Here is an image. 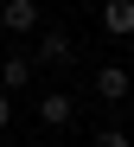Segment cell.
Returning <instances> with one entry per match:
<instances>
[{
  "label": "cell",
  "instance_id": "obj_7",
  "mask_svg": "<svg viewBox=\"0 0 134 147\" xmlns=\"http://www.w3.org/2000/svg\"><path fill=\"white\" fill-rule=\"evenodd\" d=\"M90 147H128V134H121V128H115V121H102V128H96V134H90Z\"/></svg>",
  "mask_w": 134,
  "mask_h": 147
},
{
  "label": "cell",
  "instance_id": "obj_1",
  "mask_svg": "<svg viewBox=\"0 0 134 147\" xmlns=\"http://www.w3.org/2000/svg\"><path fill=\"white\" fill-rule=\"evenodd\" d=\"M90 90L102 96V102H128V90H134V70H128V64H96Z\"/></svg>",
  "mask_w": 134,
  "mask_h": 147
},
{
  "label": "cell",
  "instance_id": "obj_9",
  "mask_svg": "<svg viewBox=\"0 0 134 147\" xmlns=\"http://www.w3.org/2000/svg\"><path fill=\"white\" fill-rule=\"evenodd\" d=\"M0 147H13V141H0Z\"/></svg>",
  "mask_w": 134,
  "mask_h": 147
},
{
  "label": "cell",
  "instance_id": "obj_6",
  "mask_svg": "<svg viewBox=\"0 0 134 147\" xmlns=\"http://www.w3.org/2000/svg\"><path fill=\"white\" fill-rule=\"evenodd\" d=\"M102 32L109 38H134V0H102Z\"/></svg>",
  "mask_w": 134,
  "mask_h": 147
},
{
  "label": "cell",
  "instance_id": "obj_2",
  "mask_svg": "<svg viewBox=\"0 0 134 147\" xmlns=\"http://www.w3.org/2000/svg\"><path fill=\"white\" fill-rule=\"evenodd\" d=\"M32 115L45 121V128H70V121H77V102H70V96H64V90H45Z\"/></svg>",
  "mask_w": 134,
  "mask_h": 147
},
{
  "label": "cell",
  "instance_id": "obj_8",
  "mask_svg": "<svg viewBox=\"0 0 134 147\" xmlns=\"http://www.w3.org/2000/svg\"><path fill=\"white\" fill-rule=\"evenodd\" d=\"M7 121H13V102H7V90H0V134H7Z\"/></svg>",
  "mask_w": 134,
  "mask_h": 147
},
{
  "label": "cell",
  "instance_id": "obj_5",
  "mask_svg": "<svg viewBox=\"0 0 134 147\" xmlns=\"http://www.w3.org/2000/svg\"><path fill=\"white\" fill-rule=\"evenodd\" d=\"M32 70H38V64H32V51H7V58H0V90H7V96H13V90H26V83H32Z\"/></svg>",
  "mask_w": 134,
  "mask_h": 147
},
{
  "label": "cell",
  "instance_id": "obj_3",
  "mask_svg": "<svg viewBox=\"0 0 134 147\" xmlns=\"http://www.w3.org/2000/svg\"><path fill=\"white\" fill-rule=\"evenodd\" d=\"M77 58V45H70V32H38V45H32V64L45 70V64H70Z\"/></svg>",
  "mask_w": 134,
  "mask_h": 147
},
{
  "label": "cell",
  "instance_id": "obj_4",
  "mask_svg": "<svg viewBox=\"0 0 134 147\" xmlns=\"http://www.w3.org/2000/svg\"><path fill=\"white\" fill-rule=\"evenodd\" d=\"M38 19H45V13H38V0H7V7H0V26H7L13 38H26Z\"/></svg>",
  "mask_w": 134,
  "mask_h": 147
}]
</instances>
